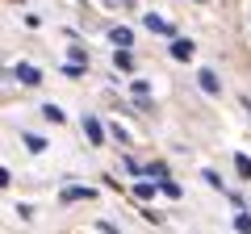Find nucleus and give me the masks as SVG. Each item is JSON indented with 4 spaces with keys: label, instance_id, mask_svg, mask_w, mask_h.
<instances>
[{
    "label": "nucleus",
    "instance_id": "obj_6",
    "mask_svg": "<svg viewBox=\"0 0 251 234\" xmlns=\"http://www.w3.org/2000/svg\"><path fill=\"white\" fill-rule=\"evenodd\" d=\"M84 134H88V142H92V146L105 138V134H100V121H97V117H84Z\"/></svg>",
    "mask_w": 251,
    "mask_h": 234
},
{
    "label": "nucleus",
    "instance_id": "obj_2",
    "mask_svg": "<svg viewBox=\"0 0 251 234\" xmlns=\"http://www.w3.org/2000/svg\"><path fill=\"white\" fill-rule=\"evenodd\" d=\"M197 54V46L188 42V38H172V59H180V63H188Z\"/></svg>",
    "mask_w": 251,
    "mask_h": 234
},
{
    "label": "nucleus",
    "instance_id": "obj_1",
    "mask_svg": "<svg viewBox=\"0 0 251 234\" xmlns=\"http://www.w3.org/2000/svg\"><path fill=\"white\" fill-rule=\"evenodd\" d=\"M97 197V188H88V184H67V188L59 192V201H67V205H72V201H92Z\"/></svg>",
    "mask_w": 251,
    "mask_h": 234
},
{
    "label": "nucleus",
    "instance_id": "obj_11",
    "mask_svg": "<svg viewBox=\"0 0 251 234\" xmlns=\"http://www.w3.org/2000/svg\"><path fill=\"white\" fill-rule=\"evenodd\" d=\"M25 146L29 151H46V138L42 134H25Z\"/></svg>",
    "mask_w": 251,
    "mask_h": 234
},
{
    "label": "nucleus",
    "instance_id": "obj_16",
    "mask_svg": "<svg viewBox=\"0 0 251 234\" xmlns=\"http://www.w3.org/2000/svg\"><path fill=\"white\" fill-rule=\"evenodd\" d=\"M201 4H205V0H201Z\"/></svg>",
    "mask_w": 251,
    "mask_h": 234
},
{
    "label": "nucleus",
    "instance_id": "obj_8",
    "mask_svg": "<svg viewBox=\"0 0 251 234\" xmlns=\"http://www.w3.org/2000/svg\"><path fill=\"white\" fill-rule=\"evenodd\" d=\"M109 38H113L117 46H130V42H134V34H130V29H126V25H117V29H109Z\"/></svg>",
    "mask_w": 251,
    "mask_h": 234
},
{
    "label": "nucleus",
    "instance_id": "obj_10",
    "mask_svg": "<svg viewBox=\"0 0 251 234\" xmlns=\"http://www.w3.org/2000/svg\"><path fill=\"white\" fill-rule=\"evenodd\" d=\"M134 197H143V201H151V197H155V184H151V180H143V184H134Z\"/></svg>",
    "mask_w": 251,
    "mask_h": 234
},
{
    "label": "nucleus",
    "instance_id": "obj_9",
    "mask_svg": "<svg viewBox=\"0 0 251 234\" xmlns=\"http://www.w3.org/2000/svg\"><path fill=\"white\" fill-rule=\"evenodd\" d=\"M234 171H239L243 180H251V155H234Z\"/></svg>",
    "mask_w": 251,
    "mask_h": 234
},
{
    "label": "nucleus",
    "instance_id": "obj_3",
    "mask_svg": "<svg viewBox=\"0 0 251 234\" xmlns=\"http://www.w3.org/2000/svg\"><path fill=\"white\" fill-rule=\"evenodd\" d=\"M17 80L25 84V88H38V84H42V71L29 67V63H17Z\"/></svg>",
    "mask_w": 251,
    "mask_h": 234
},
{
    "label": "nucleus",
    "instance_id": "obj_7",
    "mask_svg": "<svg viewBox=\"0 0 251 234\" xmlns=\"http://www.w3.org/2000/svg\"><path fill=\"white\" fill-rule=\"evenodd\" d=\"M113 67H117V71H134V63H130L126 46H117V54H113Z\"/></svg>",
    "mask_w": 251,
    "mask_h": 234
},
{
    "label": "nucleus",
    "instance_id": "obj_13",
    "mask_svg": "<svg viewBox=\"0 0 251 234\" xmlns=\"http://www.w3.org/2000/svg\"><path fill=\"white\" fill-rule=\"evenodd\" d=\"M42 113H46V117H50L54 126H59V121H63V109H59V105H42Z\"/></svg>",
    "mask_w": 251,
    "mask_h": 234
},
{
    "label": "nucleus",
    "instance_id": "obj_12",
    "mask_svg": "<svg viewBox=\"0 0 251 234\" xmlns=\"http://www.w3.org/2000/svg\"><path fill=\"white\" fill-rule=\"evenodd\" d=\"M234 230H239V234H251V213H239V217H234Z\"/></svg>",
    "mask_w": 251,
    "mask_h": 234
},
{
    "label": "nucleus",
    "instance_id": "obj_15",
    "mask_svg": "<svg viewBox=\"0 0 251 234\" xmlns=\"http://www.w3.org/2000/svg\"><path fill=\"white\" fill-rule=\"evenodd\" d=\"M13 4H21V0H13Z\"/></svg>",
    "mask_w": 251,
    "mask_h": 234
},
{
    "label": "nucleus",
    "instance_id": "obj_14",
    "mask_svg": "<svg viewBox=\"0 0 251 234\" xmlns=\"http://www.w3.org/2000/svg\"><path fill=\"white\" fill-rule=\"evenodd\" d=\"M105 4H130V0H105Z\"/></svg>",
    "mask_w": 251,
    "mask_h": 234
},
{
    "label": "nucleus",
    "instance_id": "obj_4",
    "mask_svg": "<svg viewBox=\"0 0 251 234\" xmlns=\"http://www.w3.org/2000/svg\"><path fill=\"white\" fill-rule=\"evenodd\" d=\"M147 29H155V34H163V38L176 34V29H172V21H163L159 13H147Z\"/></svg>",
    "mask_w": 251,
    "mask_h": 234
},
{
    "label": "nucleus",
    "instance_id": "obj_5",
    "mask_svg": "<svg viewBox=\"0 0 251 234\" xmlns=\"http://www.w3.org/2000/svg\"><path fill=\"white\" fill-rule=\"evenodd\" d=\"M197 84H201L205 92H218V88H222V84H218V71H214V67H201V71H197Z\"/></svg>",
    "mask_w": 251,
    "mask_h": 234
}]
</instances>
